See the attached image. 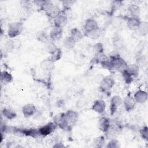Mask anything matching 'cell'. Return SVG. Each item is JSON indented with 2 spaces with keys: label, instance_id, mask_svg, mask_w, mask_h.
I'll return each mask as SVG.
<instances>
[{
  "label": "cell",
  "instance_id": "1",
  "mask_svg": "<svg viewBox=\"0 0 148 148\" xmlns=\"http://www.w3.org/2000/svg\"><path fill=\"white\" fill-rule=\"evenodd\" d=\"M22 30V26L18 23H14L12 24L8 31V34L11 37H14L19 35Z\"/></svg>",
  "mask_w": 148,
  "mask_h": 148
},
{
  "label": "cell",
  "instance_id": "2",
  "mask_svg": "<svg viewBox=\"0 0 148 148\" xmlns=\"http://www.w3.org/2000/svg\"><path fill=\"white\" fill-rule=\"evenodd\" d=\"M64 13L62 12H58L57 13V15L56 16V19H55V24H56L57 27H61L62 25H64L66 23V17Z\"/></svg>",
  "mask_w": 148,
  "mask_h": 148
},
{
  "label": "cell",
  "instance_id": "3",
  "mask_svg": "<svg viewBox=\"0 0 148 148\" xmlns=\"http://www.w3.org/2000/svg\"><path fill=\"white\" fill-rule=\"evenodd\" d=\"M55 128V125L53 123H50L43 127H42L39 130V132L41 135H47L50 134L53 132Z\"/></svg>",
  "mask_w": 148,
  "mask_h": 148
},
{
  "label": "cell",
  "instance_id": "4",
  "mask_svg": "<svg viewBox=\"0 0 148 148\" xmlns=\"http://www.w3.org/2000/svg\"><path fill=\"white\" fill-rule=\"evenodd\" d=\"M62 35V29L60 27H56L51 32L50 38L52 39L56 40L59 39Z\"/></svg>",
  "mask_w": 148,
  "mask_h": 148
},
{
  "label": "cell",
  "instance_id": "5",
  "mask_svg": "<svg viewBox=\"0 0 148 148\" xmlns=\"http://www.w3.org/2000/svg\"><path fill=\"white\" fill-rule=\"evenodd\" d=\"M105 108V104L104 102L102 100H98L95 101L93 105V109L95 110V112L101 113L103 112Z\"/></svg>",
  "mask_w": 148,
  "mask_h": 148
},
{
  "label": "cell",
  "instance_id": "6",
  "mask_svg": "<svg viewBox=\"0 0 148 148\" xmlns=\"http://www.w3.org/2000/svg\"><path fill=\"white\" fill-rule=\"evenodd\" d=\"M35 112V108L33 105L28 104L25 105L23 109V112L25 116H31Z\"/></svg>",
  "mask_w": 148,
  "mask_h": 148
},
{
  "label": "cell",
  "instance_id": "7",
  "mask_svg": "<svg viewBox=\"0 0 148 148\" xmlns=\"http://www.w3.org/2000/svg\"><path fill=\"white\" fill-rule=\"evenodd\" d=\"M135 98L139 103H143L147 99V94L142 91H138L135 95Z\"/></svg>",
  "mask_w": 148,
  "mask_h": 148
},
{
  "label": "cell",
  "instance_id": "8",
  "mask_svg": "<svg viewBox=\"0 0 148 148\" xmlns=\"http://www.w3.org/2000/svg\"><path fill=\"white\" fill-rule=\"evenodd\" d=\"M98 28L97 24L93 20H88L87 21L86 24V29L87 30V32L91 31L94 29H96Z\"/></svg>",
  "mask_w": 148,
  "mask_h": 148
},
{
  "label": "cell",
  "instance_id": "9",
  "mask_svg": "<svg viewBox=\"0 0 148 148\" xmlns=\"http://www.w3.org/2000/svg\"><path fill=\"white\" fill-rule=\"evenodd\" d=\"M99 125L101 127V130L103 131L104 132H106L108 131L109 128V121L106 118H102L99 121Z\"/></svg>",
  "mask_w": 148,
  "mask_h": 148
},
{
  "label": "cell",
  "instance_id": "10",
  "mask_svg": "<svg viewBox=\"0 0 148 148\" xmlns=\"http://www.w3.org/2000/svg\"><path fill=\"white\" fill-rule=\"evenodd\" d=\"M124 105L126 108V109L127 110L132 109L135 105L134 99L131 97L127 98L124 101Z\"/></svg>",
  "mask_w": 148,
  "mask_h": 148
},
{
  "label": "cell",
  "instance_id": "11",
  "mask_svg": "<svg viewBox=\"0 0 148 148\" xmlns=\"http://www.w3.org/2000/svg\"><path fill=\"white\" fill-rule=\"evenodd\" d=\"M113 84V82L112 80V78H105L103 80V82L102 83V86L103 88L105 89H109L112 87V86Z\"/></svg>",
  "mask_w": 148,
  "mask_h": 148
},
{
  "label": "cell",
  "instance_id": "12",
  "mask_svg": "<svg viewBox=\"0 0 148 148\" xmlns=\"http://www.w3.org/2000/svg\"><path fill=\"white\" fill-rule=\"evenodd\" d=\"M131 18L132 19L130 20L128 23L129 27H130L131 28H138L140 24L139 20L137 19V18L135 17Z\"/></svg>",
  "mask_w": 148,
  "mask_h": 148
},
{
  "label": "cell",
  "instance_id": "13",
  "mask_svg": "<svg viewBox=\"0 0 148 148\" xmlns=\"http://www.w3.org/2000/svg\"><path fill=\"white\" fill-rule=\"evenodd\" d=\"M1 79L2 81H4V82H10L12 80V77L11 75L8 72H3L1 75Z\"/></svg>",
  "mask_w": 148,
  "mask_h": 148
},
{
  "label": "cell",
  "instance_id": "14",
  "mask_svg": "<svg viewBox=\"0 0 148 148\" xmlns=\"http://www.w3.org/2000/svg\"><path fill=\"white\" fill-rule=\"evenodd\" d=\"M72 38L75 40L76 39H79L82 38V34L80 31L76 29H73L72 32Z\"/></svg>",
  "mask_w": 148,
  "mask_h": 148
},
{
  "label": "cell",
  "instance_id": "15",
  "mask_svg": "<svg viewBox=\"0 0 148 148\" xmlns=\"http://www.w3.org/2000/svg\"><path fill=\"white\" fill-rule=\"evenodd\" d=\"M3 113L4 116L8 119H12L15 116L14 112H13L9 110L4 109V110L3 111Z\"/></svg>",
  "mask_w": 148,
  "mask_h": 148
},
{
  "label": "cell",
  "instance_id": "16",
  "mask_svg": "<svg viewBox=\"0 0 148 148\" xmlns=\"http://www.w3.org/2000/svg\"><path fill=\"white\" fill-rule=\"evenodd\" d=\"M103 142H104L103 138V137H99V138H96L95 143L97 144V146H99V144L102 145V144L103 143Z\"/></svg>",
  "mask_w": 148,
  "mask_h": 148
},
{
  "label": "cell",
  "instance_id": "17",
  "mask_svg": "<svg viewBox=\"0 0 148 148\" xmlns=\"http://www.w3.org/2000/svg\"><path fill=\"white\" fill-rule=\"evenodd\" d=\"M142 134L143 135V138H147V128L146 127H143V128L142 129Z\"/></svg>",
  "mask_w": 148,
  "mask_h": 148
}]
</instances>
